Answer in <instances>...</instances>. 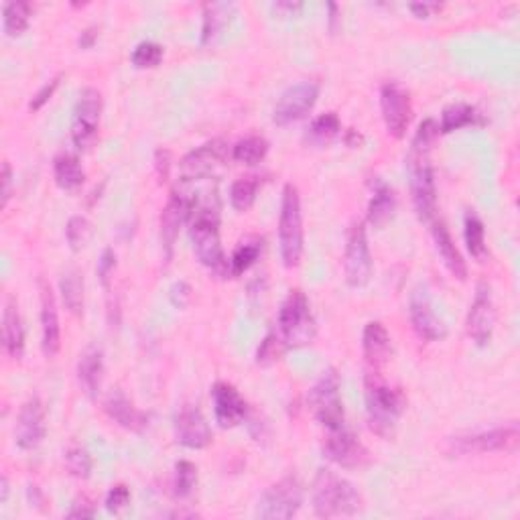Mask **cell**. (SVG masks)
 <instances>
[{"instance_id": "obj_30", "label": "cell", "mask_w": 520, "mask_h": 520, "mask_svg": "<svg viewBox=\"0 0 520 520\" xmlns=\"http://www.w3.org/2000/svg\"><path fill=\"white\" fill-rule=\"evenodd\" d=\"M54 177L63 191H76L86 181V171L76 155L62 153L54 161Z\"/></svg>"}, {"instance_id": "obj_11", "label": "cell", "mask_w": 520, "mask_h": 520, "mask_svg": "<svg viewBox=\"0 0 520 520\" xmlns=\"http://www.w3.org/2000/svg\"><path fill=\"white\" fill-rule=\"evenodd\" d=\"M344 274L346 283L352 289H362L373 277V255H370L368 236L364 222H354L348 230L344 250Z\"/></svg>"}, {"instance_id": "obj_51", "label": "cell", "mask_w": 520, "mask_h": 520, "mask_svg": "<svg viewBox=\"0 0 520 520\" xmlns=\"http://www.w3.org/2000/svg\"><path fill=\"white\" fill-rule=\"evenodd\" d=\"M411 13L415 14V17H419V19H429L431 14H435V13H440L441 11V4H437V3H413L411 6Z\"/></svg>"}, {"instance_id": "obj_1", "label": "cell", "mask_w": 520, "mask_h": 520, "mask_svg": "<svg viewBox=\"0 0 520 520\" xmlns=\"http://www.w3.org/2000/svg\"><path fill=\"white\" fill-rule=\"evenodd\" d=\"M437 137H440V124L433 118H427L419 124L407 155L408 188H411L415 210H417L419 218L429 224L437 215L435 169L431 163V153H433Z\"/></svg>"}, {"instance_id": "obj_21", "label": "cell", "mask_w": 520, "mask_h": 520, "mask_svg": "<svg viewBox=\"0 0 520 520\" xmlns=\"http://www.w3.org/2000/svg\"><path fill=\"white\" fill-rule=\"evenodd\" d=\"M41 293V350L46 358L54 360L62 350V325H59V311L55 293L49 281L39 279Z\"/></svg>"}, {"instance_id": "obj_50", "label": "cell", "mask_w": 520, "mask_h": 520, "mask_svg": "<svg viewBox=\"0 0 520 520\" xmlns=\"http://www.w3.org/2000/svg\"><path fill=\"white\" fill-rule=\"evenodd\" d=\"M94 515H96L94 504L88 500L86 496H81V498H78L76 502L71 504V508H70V512L65 516H68V518H92Z\"/></svg>"}, {"instance_id": "obj_31", "label": "cell", "mask_w": 520, "mask_h": 520, "mask_svg": "<svg viewBox=\"0 0 520 520\" xmlns=\"http://www.w3.org/2000/svg\"><path fill=\"white\" fill-rule=\"evenodd\" d=\"M484 124V118L470 104L457 102V104H449L448 108H443L441 113V124H440V132L441 135H449L453 130L465 129V126H478Z\"/></svg>"}, {"instance_id": "obj_16", "label": "cell", "mask_w": 520, "mask_h": 520, "mask_svg": "<svg viewBox=\"0 0 520 520\" xmlns=\"http://www.w3.org/2000/svg\"><path fill=\"white\" fill-rule=\"evenodd\" d=\"M408 317H411L413 330L421 340L441 341L448 338V325L435 314L433 303L425 285H419L408 299Z\"/></svg>"}, {"instance_id": "obj_17", "label": "cell", "mask_w": 520, "mask_h": 520, "mask_svg": "<svg viewBox=\"0 0 520 520\" xmlns=\"http://www.w3.org/2000/svg\"><path fill=\"white\" fill-rule=\"evenodd\" d=\"M47 435V411L39 397H31L21 407L17 427H14V441L23 451L37 449Z\"/></svg>"}, {"instance_id": "obj_52", "label": "cell", "mask_w": 520, "mask_h": 520, "mask_svg": "<svg viewBox=\"0 0 520 520\" xmlns=\"http://www.w3.org/2000/svg\"><path fill=\"white\" fill-rule=\"evenodd\" d=\"M96 39H98V31H96V27H88L86 31L80 35V47L81 49H90L94 46Z\"/></svg>"}, {"instance_id": "obj_25", "label": "cell", "mask_w": 520, "mask_h": 520, "mask_svg": "<svg viewBox=\"0 0 520 520\" xmlns=\"http://www.w3.org/2000/svg\"><path fill=\"white\" fill-rule=\"evenodd\" d=\"M431 232H433L435 248L437 252H440L445 269H448L457 281H465L467 264L462 256V252H459V248L456 247V242H453L448 226H445L441 220H433L431 222Z\"/></svg>"}, {"instance_id": "obj_18", "label": "cell", "mask_w": 520, "mask_h": 520, "mask_svg": "<svg viewBox=\"0 0 520 520\" xmlns=\"http://www.w3.org/2000/svg\"><path fill=\"white\" fill-rule=\"evenodd\" d=\"M323 457H328L331 464L340 467H346V470H354V467L368 464L366 448L348 427L328 431L323 440Z\"/></svg>"}, {"instance_id": "obj_4", "label": "cell", "mask_w": 520, "mask_h": 520, "mask_svg": "<svg viewBox=\"0 0 520 520\" xmlns=\"http://www.w3.org/2000/svg\"><path fill=\"white\" fill-rule=\"evenodd\" d=\"M311 500L319 518L354 516L362 510V496L352 482L341 478L330 467H322L311 488Z\"/></svg>"}, {"instance_id": "obj_49", "label": "cell", "mask_w": 520, "mask_h": 520, "mask_svg": "<svg viewBox=\"0 0 520 520\" xmlns=\"http://www.w3.org/2000/svg\"><path fill=\"white\" fill-rule=\"evenodd\" d=\"M155 171H157V177L161 183H165L171 175V153L167 148H159L155 153Z\"/></svg>"}, {"instance_id": "obj_36", "label": "cell", "mask_w": 520, "mask_h": 520, "mask_svg": "<svg viewBox=\"0 0 520 520\" xmlns=\"http://www.w3.org/2000/svg\"><path fill=\"white\" fill-rule=\"evenodd\" d=\"M340 130H341V122L336 113L322 114L309 124V129L306 132V140L315 147H323L331 143V140L340 135Z\"/></svg>"}, {"instance_id": "obj_43", "label": "cell", "mask_w": 520, "mask_h": 520, "mask_svg": "<svg viewBox=\"0 0 520 520\" xmlns=\"http://www.w3.org/2000/svg\"><path fill=\"white\" fill-rule=\"evenodd\" d=\"M163 54H165V51H163V46H159V43L143 41L138 43L135 51H132L130 62L137 70H153L161 63Z\"/></svg>"}, {"instance_id": "obj_34", "label": "cell", "mask_w": 520, "mask_h": 520, "mask_svg": "<svg viewBox=\"0 0 520 520\" xmlns=\"http://www.w3.org/2000/svg\"><path fill=\"white\" fill-rule=\"evenodd\" d=\"M29 21H31V4L29 3H4L3 6V29L6 37H21L29 29Z\"/></svg>"}, {"instance_id": "obj_9", "label": "cell", "mask_w": 520, "mask_h": 520, "mask_svg": "<svg viewBox=\"0 0 520 520\" xmlns=\"http://www.w3.org/2000/svg\"><path fill=\"white\" fill-rule=\"evenodd\" d=\"M102 96L96 88L80 92L71 116V143L80 153H90L100 138Z\"/></svg>"}, {"instance_id": "obj_39", "label": "cell", "mask_w": 520, "mask_h": 520, "mask_svg": "<svg viewBox=\"0 0 520 520\" xmlns=\"http://www.w3.org/2000/svg\"><path fill=\"white\" fill-rule=\"evenodd\" d=\"M197 486V467L188 459H180L173 472V494L177 498L191 496L193 488Z\"/></svg>"}, {"instance_id": "obj_7", "label": "cell", "mask_w": 520, "mask_h": 520, "mask_svg": "<svg viewBox=\"0 0 520 520\" xmlns=\"http://www.w3.org/2000/svg\"><path fill=\"white\" fill-rule=\"evenodd\" d=\"M307 407L325 431L346 427L344 400L340 395V374L336 368H325L307 392Z\"/></svg>"}, {"instance_id": "obj_41", "label": "cell", "mask_w": 520, "mask_h": 520, "mask_svg": "<svg viewBox=\"0 0 520 520\" xmlns=\"http://www.w3.org/2000/svg\"><path fill=\"white\" fill-rule=\"evenodd\" d=\"M92 236V224L86 215H71L68 226H65V240H68L70 248L73 252L81 250L90 240Z\"/></svg>"}, {"instance_id": "obj_24", "label": "cell", "mask_w": 520, "mask_h": 520, "mask_svg": "<svg viewBox=\"0 0 520 520\" xmlns=\"http://www.w3.org/2000/svg\"><path fill=\"white\" fill-rule=\"evenodd\" d=\"M362 352L370 370H381L392 356V340L381 322L366 323L362 333Z\"/></svg>"}, {"instance_id": "obj_47", "label": "cell", "mask_w": 520, "mask_h": 520, "mask_svg": "<svg viewBox=\"0 0 520 520\" xmlns=\"http://www.w3.org/2000/svg\"><path fill=\"white\" fill-rule=\"evenodd\" d=\"M11 196H13V167L9 161H4L3 171H0V197H3V207L9 205Z\"/></svg>"}, {"instance_id": "obj_26", "label": "cell", "mask_w": 520, "mask_h": 520, "mask_svg": "<svg viewBox=\"0 0 520 520\" xmlns=\"http://www.w3.org/2000/svg\"><path fill=\"white\" fill-rule=\"evenodd\" d=\"M3 350L11 360L19 362L25 354V328L19 314L17 301H6L3 314Z\"/></svg>"}, {"instance_id": "obj_44", "label": "cell", "mask_w": 520, "mask_h": 520, "mask_svg": "<svg viewBox=\"0 0 520 520\" xmlns=\"http://www.w3.org/2000/svg\"><path fill=\"white\" fill-rule=\"evenodd\" d=\"M114 269H116V255L113 248H106L98 260V279L108 293H110V283H113Z\"/></svg>"}, {"instance_id": "obj_28", "label": "cell", "mask_w": 520, "mask_h": 520, "mask_svg": "<svg viewBox=\"0 0 520 520\" xmlns=\"http://www.w3.org/2000/svg\"><path fill=\"white\" fill-rule=\"evenodd\" d=\"M395 210H397L395 189H392L390 185H386L384 181H378L373 193V199H370V204H368V215H366L368 222L374 228H384L392 220Z\"/></svg>"}, {"instance_id": "obj_8", "label": "cell", "mask_w": 520, "mask_h": 520, "mask_svg": "<svg viewBox=\"0 0 520 520\" xmlns=\"http://www.w3.org/2000/svg\"><path fill=\"white\" fill-rule=\"evenodd\" d=\"M520 443V427L516 421L508 425L494 427L475 433L456 435L448 441V453L451 456H470V453H515Z\"/></svg>"}, {"instance_id": "obj_35", "label": "cell", "mask_w": 520, "mask_h": 520, "mask_svg": "<svg viewBox=\"0 0 520 520\" xmlns=\"http://www.w3.org/2000/svg\"><path fill=\"white\" fill-rule=\"evenodd\" d=\"M266 153H269V140L258 135H250L247 138L238 140L232 148L234 161L242 163V165H258L260 161H264Z\"/></svg>"}, {"instance_id": "obj_15", "label": "cell", "mask_w": 520, "mask_h": 520, "mask_svg": "<svg viewBox=\"0 0 520 520\" xmlns=\"http://www.w3.org/2000/svg\"><path fill=\"white\" fill-rule=\"evenodd\" d=\"M228 161V145L226 140L214 138L207 140L202 147L193 148L181 159V175L185 181L207 180L215 171L222 169Z\"/></svg>"}, {"instance_id": "obj_2", "label": "cell", "mask_w": 520, "mask_h": 520, "mask_svg": "<svg viewBox=\"0 0 520 520\" xmlns=\"http://www.w3.org/2000/svg\"><path fill=\"white\" fill-rule=\"evenodd\" d=\"M364 400H366L370 429L384 440L395 435L398 421L407 408V398L398 389L386 382L381 370L368 368L366 376H364Z\"/></svg>"}, {"instance_id": "obj_20", "label": "cell", "mask_w": 520, "mask_h": 520, "mask_svg": "<svg viewBox=\"0 0 520 520\" xmlns=\"http://www.w3.org/2000/svg\"><path fill=\"white\" fill-rule=\"evenodd\" d=\"M193 205H196L193 197L185 196V193L181 191L171 193L165 210H163L161 214V244H163V255H165V263H171V258H173L180 228L189 220Z\"/></svg>"}, {"instance_id": "obj_38", "label": "cell", "mask_w": 520, "mask_h": 520, "mask_svg": "<svg viewBox=\"0 0 520 520\" xmlns=\"http://www.w3.org/2000/svg\"><path fill=\"white\" fill-rule=\"evenodd\" d=\"M260 250H263L260 240L240 244V247L234 250L232 258H230V277H240V274L247 273L258 260Z\"/></svg>"}, {"instance_id": "obj_10", "label": "cell", "mask_w": 520, "mask_h": 520, "mask_svg": "<svg viewBox=\"0 0 520 520\" xmlns=\"http://www.w3.org/2000/svg\"><path fill=\"white\" fill-rule=\"evenodd\" d=\"M303 507V486L295 475L274 482L260 496L256 516L264 520H289Z\"/></svg>"}, {"instance_id": "obj_42", "label": "cell", "mask_w": 520, "mask_h": 520, "mask_svg": "<svg viewBox=\"0 0 520 520\" xmlns=\"http://www.w3.org/2000/svg\"><path fill=\"white\" fill-rule=\"evenodd\" d=\"M287 352L285 341L281 340L279 331L273 330L266 333V338L260 341L258 352H256V364L258 366H271L277 360H281V356Z\"/></svg>"}, {"instance_id": "obj_3", "label": "cell", "mask_w": 520, "mask_h": 520, "mask_svg": "<svg viewBox=\"0 0 520 520\" xmlns=\"http://www.w3.org/2000/svg\"><path fill=\"white\" fill-rule=\"evenodd\" d=\"M189 218V238L196 258L205 269H210L214 274L226 279L230 274V260L226 258L220 240L218 207L212 204H204L199 207L193 205Z\"/></svg>"}, {"instance_id": "obj_53", "label": "cell", "mask_w": 520, "mask_h": 520, "mask_svg": "<svg viewBox=\"0 0 520 520\" xmlns=\"http://www.w3.org/2000/svg\"><path fill=\"white\" fill-rule=\"evenodd\" d=\"M9 494H11L9 478L3 475V478H0V504H6V500H9Z\"/></svg>"}, {"instance_id": "obj_48", "label": "cell", "mask_w": 520, "mask_h": 520, "mask_svg": "<svg viewBox=\"0 0 520 520\" xmlns=\"http://www.w3.org/2000/svg\"><path fill=\"white\" fill-rule=\"evenodd\" d=\"M169 299L175 307H180V309L188 307V303L191 301V287L188 283H183V281H180V283H175L173 287H171Z\"/></svg>"}, {"instance_id": "obj_22", "label": "cell", "mask_w": 520, "mask_h": 520, "mask_svg": "<svg viewBox=\"0 0 520 520\" xmlns=\"http://www.w3.org/2000/svg\"><path fill=\"white\" fill-rule=\"evenodd\" d=\"M212 400L215 423H218L222 429L238 427L244 419H247L248 415L247 400H244V397L232 384L215 382L212 389Z\"/></svg>"}, {"instance_id": "obj_19", "label": "cell", "mask_w": 520, "mask_h": 520, "mask_svg": "<svg viewBox=\"0 0 520 520\" xmlns=\"http://www.w3.org/2000/svg\"><path fill=\"white\" fill-rule=\"evenodd\" d=\"M173 433L177 443L188 449H205L214 440L212 429L207 425L204 413L193 405H183L175 413Z\"/></svg>"}, {"instance_id": "obj_46", "label": "cell", "mask_w": 520, "mask_h": 520, "mask_svg": "<svg viewBox=\"0 0 520 520\" xmlns=\"http://www.w3.org/2000/svg\"><path fill=\"white\" fill-rule=\"evenodd\" d=\"M59 81H62V76L49 80L47 84L41 86V90L33 96L31 102H29V108H31L33 113H37V110H41L51 98H54V94H55V90L59 88Z\"/></svg>"}, {"instance_id": "obj_54", "label": "cell", "mask_w": 520, "mask_h": 520, "mask_svg": "<svg viewBox=\"0 0 520 520\" xmlns=\"http://www.w3.org/2000/svg\"><path fill=\"white\" fill-rule=\"evenodd\" d=\"M274 11H285V13H295V11H301L303 4L301 3H277L273 4Z\"/></svg>"}, {"instance_id": "obj_33", "label": "cell", "mask_w": 520, "mask_h": 520, "mask_svg": "<svg viewBox=\"0 0 520 520\" xmlns=\"http://www.w3.org/2000/svg\"><path fill=\"white\" fill-rule=\"evenodd\" d=\"M59 293H62L65 309L71 315L80 317L84 314V279H81V274L76 269L65 273L62 281H59Z\"/></svg>"}, {"instance_id": "obj_37", "label": "cell", "mask_w": 520, "mask_h": 520, "mask_svg": "<svg viewBox=\"0 0 520 520\" xmlns=\"http://www.w3.org/2000/svg\"><path fill=\"white\" fill-rule=\"evenodd\" d=\"M260 183L256 177H242L232 183L230 188V204L236 212H247L256 202V193H258Z\"/></svg>"}, {"instance_id": "obj_23", "label": "cell", "mask_w": 520, "mask_h": 520, "mask_svg": "<svg viewBox=\"0 0 520 520\" xmlns=\"http://www.w3.org/2000/svg\"><path fill=\"white\" fill-rule=\"evenodd\" d=\"M104 413L113 419L116 425H121L126 431L132 433H143L148 427V417L135 407V403L124 395L121 389H114L108 392V397L104 398Z\"/></svg>"}, {"instance_id": "obj_29", "label": "cell", "mask_w": 520, "mask_h": 520, "mask_svg": "<svg viewBox=\"0 0 520 520\" xmlns=\"http://www.w3.org/2000/svg\"><path fill=\"white\" fill-rule=\"evenodd\" d=\"M234 13V4L214 3L204 6V23H202V46H212L224 31Z\"/></svg>"}, {"instance_id": "obj_45", "label": "cell", "mask_w": 520, "mask_h": 520, "mask_svg": "<svg viewBox=\"0 0 520 520\" xmlns=\"http://www.w3.org/2000/svg\"><path fill=\"white\" fill-rule=\"evenodd\" d=\"M129 502H130V490L124 484H116L110 488V492L106 494V502L104 504H106L108 512L116 515V512H121L122 508L129 507Z\"/></svg>"}, {"instance_id": "obj_6", "label": "cell", "mask_w": 520, "mask_h": 520, "mask_svg": "<svg viewBox=\"0 0 520 520\" xmlns=\"http://www.w3.org/2000/svg\"><path fill=\"white\" fill-rule=\"evenodd\" d=\"M279 252L287 269L299 266L303 256V214L299 189L293 183L283 188L279 214Z\"/></svg>"}, {"instance_id": "obj_13", "label": "cell", "mask_w": 520, "mask_h": 520, "mask_svg": "<svg viewBox=\"0 0 520 520\" xmlns=\"http://www.w3.org/2000/svg\"><path fill=\"white\" fill-rule=\"evenodd\" d=\"M494 328H496V307L492 287H490L486 281H480L478 287H475L470 311H467L465 331L475 346L486 348L490 341H492Z\"/></svg>"}, {"instance_id": "obj_55", "label": "cell", "mask_w": 520, "mask_h": 520, "mask_svg": "<svg viewBox=\"0 0 520 520\" xmlns=\"http://www.w3.org/2000/svg\"><path fill=\"white\" fill-rule=\"evenodd\" d=\"M328 11H330V31H336V23H338V11H340V6L331 3V4L328 6Z\"/></svg>"}, {"instance_id": "obj_5", "label": "cell", "mask_w": 520, "mask_h": 520, "mask_svg": "<svg viewBox=\"0 0 520 520\" xmlns=\"http://www.w3.org/2000/svg\"><path fill=\"white\" fill-rule=\"evenodd\" d=\"M277 331L281 340L289 348H303L314 344L317 336V323L311 311L307 295L301 289H293L285 297L283 306L279 309Z\"/></svg>"}, {"instance_id": "obj_12", "label": "cell", "mask_w": 520, "mask_h": 520, "mask_svg": "<svg viewBox=\"0 0 520 520\" xmlns=\"http://www.w3.org/2000/svg\"><path fill=\"white\" fill-rule=\"evenodd\" d=\"M319 98V84L314 80H301L289 86L281 94L277 106L273 110V122L277 126H289L306 118Z\"/></svg>"}, {"instance_id": "obj_32", "label": "cell", "mask_w": 520, "mask_h": 520, "mask_svg": "<svg viewBox=\"0 0 520 520\" xmlns=\"http://www.w3.org/2000/svg\"><path fill=\"white\" fill-rule=\"evenodd\" d=\"M464 240L467 252L478 260V263H484L488 256V247H486V228L484 222L480 220V215L475 212H467L464 218Z\"/></svg>"}, {"instance_id": "obj_40", "label": "cell", "mask_w": 520, "mask_h": 520, "mask_svg": "<svg viewBox=\"0 0 520 520\" xmlns=\"http://www.w3.org/2000/svg\"><path fill=\"white\" fill-rule=\"evenodd\" d=\"M63 462L73 478L88 480L92 475V457L81 445H70L68 451H65Z\"/></svg>"}, {"instance_id": "obj_27", "label": "cell", "mask_w": 520, "mask_h": 520, "mask_svg": "<svg viewBox=\"0 0 520 520\" xmlns=\"http://www.w3.org/2000/svg\"><path fill=\"white\" fill-rule=\"evenodd\" d=\"M104 381V354L98 346H90L78 360V382L88 398L100 395Z\"/></svg>"}, {"instance_id": "obj_14", "label": "cell", "mask_w": 520, "mask_h": 520, "mask_svg": "<svg viewBox=\"0 0 520 520\" xmlns=\"http://www.w3.org/2000/svg\"><path fill=\"white\" fill-rule=\"evenodd\" d=\"M381 110L386 132L392 138H403L413 118L411 94L397 81H386L381 90Z\"/></svg>"}]
</instances>
